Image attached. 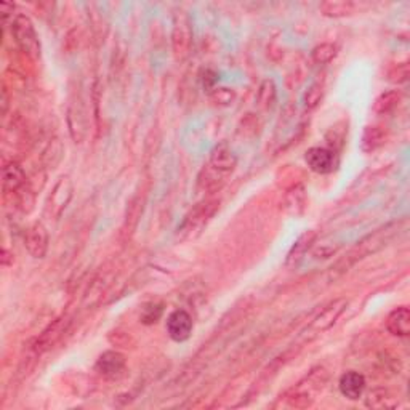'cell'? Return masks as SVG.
<instances>
[{"label": "cell", "instance_id": "6da1fadb", "mask_svg": "<svg viewBox=\"0 0 410 410\" xmlns=\"http://www.w3.org/2000/svg\"><path fill=\"white\" fill-rule=\"evenodd\" d=\"M396 231H399V223L388 225L385 228L376 229L374 234L364 237L361 242H358V246L351 248L345 258H341L340 262H337L335 266H332V276L341 274L351 268L354 263H358L359 260L369 257L370 253L379 252L380 248H383L388 242H390L393 237H395Z\"/></svg>", "mask_w": 410, "mask_h": 410}, {"label": "cell", "instance_id": "7a4b0ae2", "mask_svg": "<svg viewBox=\"0 0 410 410\" xmlns=\"http://www.w3.org/2000/svg\"><path fill=\"white\" fill-rule=\"evenodd\" d=\"M327 381L325 370L318 369L313 370L309 376L300 381L293 390L287 395V404L295 409H306L311 407L316 401V395L323 391Z\"/></svg>", "mask_w": 410, "mask_h": 410}, {"label": "cell", "instance_id": "3957f363", "mask_svg": "<svg viewBox=\"0 0 410 410\" xmlns=\"http://www.w3.org/2000/svg\"><path fill=\"white\" fill-rule=\"evenodd\" d=\"M12 34L21 52L31 59L41 58V41L29 16L23 13L15 16L12 21Z\"/></svg>", "mask_w": 410, "mask_h": 410}, {"label": "cell", "instance_id": "277c9868", "mask_svg": "<svg viewBox=\"0 0 410 410\" xmlns=\"http://www.w3.org/2000/svg\"><path fill=\"white\" fill-rule=\"evenodd\" d=\"M171 47L176 59H186L192 48V23L186 12L176 10L174 13V29H171Z\"/></svg>", "mask_w": 410, "mask_h": 410}, {"label": "cell", "instance_id": "5b68a950", "mask_svg": "<svg viewBox=\"0 0 410 410\" xmlns=\"http://www.w3.org/2000/svg\"><path fill=\"white\" fill-rule=\"evenodd\" d=\"M348 308V300L346 298H337V300L330 302L327 306H324L323 311L316 316L314 320L309 324L308 330L311 332L313 335L323 334V332L329 330L330 327H334L338 318L343 314V311Z\"/></svg>", "mask_w": 410, "mask_h": 410}, {"label": "cell", "instance_id": "8992f818", "mask_svg": "<svg viewBox=\"0 0 410 410\" xmlns=\"http://www.w3.org/2000/svg\"><path fill=\"white\" fill-rule=\"evenodd\" d=\"M69 323L71 320H69L68 316H61V318L55 319L53 323L50 324L47 329L37 337L34 346H32L34 353L42 354L48 350H52V348L61 340V337L66 334V330H68V327H69Z\"/></svg>", "mask_w": 410, "mask_h": 410}, {"label": "cell", "instance_id": "52a82bcc", "mask_svg": "<svg viewBox=\"0 0 410 410\" xmlns=\"http://www.w3.org/2000/svg\"><path fill=\"white\" fill-rule=\"evenodd\" d=\"M73 191H74L73 181H71L69 176L68 175L59 176V180L57 181V185H55L52 196H50L48 205H47L50 213H52L55 218H59L61 213L64 212V208L68 207L71 199H73Z\"/></svg>", "mask_w": 410, "mask_h": 410}, {"label": "cell", "instance_id": "ba28073f", "mask_svg": "<svg viewBox=\"0 0 410 410\" xmlns=\"http://www.w3.org/2000/svg\"><path fill=\"white\" fill-rule=\"evenodd\" d=\"M304 160H306L308 167L311 169L314 174H319V175L330 174L337 165L334 149L323 148V146L309 148L306 154H304Z\"/></svg>", "mask_w": 410, "mask_h": 410}, {"label": "cell", "instance_id": "9c48e42d", "mask_svg": "<svg viewBox=\"0 0 410 410\" xmlns=\"http://www.w3.org/2000/svg\"><path fill=\"white\" fill-rule=\"evenodd\" d=\"M24 243L27 252L32 258L41 260L45 257V253L48 250V232L47 228L43 226L41 221H36L34 225H31L29 228L26 231L24 236Z\"/></svg>", "mask_w": 410, "mask_h": 410}, {"label": "cell", "instance_id": "30bf717a", "mask_svg": "<svg viewBox=\"0 0 410 410\" xmlns=\"http://www.w3.org/2000/svg\"><path fill=\"white\" fill-rule=\"evenodd\" d=\"M192 318L185 309H176L167 319V334L176 343L186 341L192 334Z\"/></svg>", "mask_w": 410, "mask_h": 410}, {"label": "cell", "instance_id": "8fae6325", "mask_svg": "<svg viewBox=\"0 0 410 410\" xmlns=\"http://www.w3.org/2000/svg\"><path fill=\"white\" fill-rule=\"evenodd\" d=\"M237 157L232 149L226 145V143H220L215 146L210 153L208 159V167L217 171V174L226 176L236 169Z\"/></svg>", "mask_w": 410, "mask_h": 410}, {"label": "cell", "instance_id": "7c38bea8", "mask_svg": "<svg viewBox=\"0 0 410 410\" xmlns=\"http://www.w3.org/2000/svg\"><path fill=\"white\" fill-rule=\"evenodd\" d=\"M27 178L24 170L20 167L16 162H10L3 167V176H2V188L5 197L8 196H18V194L27 188Z\"/></svg>", "mask_w": 410, "mask_h": 410}, {"label": "cell", "instance_id": "4fadbf2b", "mask_svg": "<svg viewBox=\"0 0 410 410\" xmlns=\"http://www.w3.org/2000/svg\"><path fill=\"white\" fill-rule=\"evenodd\" d=\"M95 369L104 379H118L125 369V356L119 351H104L98 358Z\"/></svg>", "mask_w": 410, "mask_h": 410}, {"label": "cell", "instance_id": "5bb4252c", "mask_svg": "<svg viewBox=\"0 0 410 410\" xmlns=\"http://www.w3.org/2000/svg\"><path fill=\"white\" fill-rule=\"evenodd\" d=\"M365 385H367L365 383V376L356 372V370H348V372L340 376V381H338L340 393L350 401H358V399L362 397Z\"/></svg>", "mask_w": 410, "mask_h": 410}, {"label": "cell", "instance_id": "9a60e30c", "mask_svg": "<svg viewBox=\"0 0 410 410\" xmlns=\"http://www.w3.org/2000/svg\"><path fill=\"white\" fill-rule=\"evenodd\" d=\"M386 329L395 337L410 335V309L407 306H399L388 314Z\"/></svg>", "mask_w": 410, "mask_h": 410}, {"label": "cell", "instance_id": "2e32d148", "mask_svg": "<svg viewBox=\"0 0 410 410\" xmlns=\"http://www.w3.org/2000/svg\"><path fill=\"white\" fill-rule=\"evenodd\" d=\"M316 239H318V232H316L314 229L304 231L303 234L295 241V243H293L289 253H287L285 264L287 266H297L298 263H300L302 260L306 257L308 250L313 247Z\"/></svg>", "mask_w": 410, "mask_h": 410}, {"label": "cell", "instance_id": "e0dca14e", "mask_svg": "<svg viewBox=\"0 0 410 410\" xmlns=\"http://www.w3.org/2000/svg\"><path fill=\"white\" fill-rule=\"evenodd\" d=\"M68 124H69V133L73 136L76 143H80L84 140L87 133V122H85V113L82 108L80 101L71 103L68 111Z\"/></svg>", "mask_w": 410, "mask_h": 410}, {"label": "cell", "instance_id": "ac0fdd59", "mask_svg": "<svg viewBox=\"0 0 410 410\" xmlns=\"http://www.w3.org/2000/svg\"><path fill=\"white\" fill-rule=\"evenodd\" d=\"M320 13L327 18H345V16H351L358 13V10L361 12V5L356 2H350V0H329V2L320 3Z\"/></svg>", "mask_w": 410, "mask_h": 410}, {"label": "cell", "instance_id": "d6986e66", "mask_svg": "<svg viewBox=\"0 0 410 410\" xmlns=\"http://www.w3.org/2000/svg\"><path fill=\"white\" fill-rule=\"evenodd\" d=\"M385 141H386V132L381 129V127H376V125L365 127V130L362 133V140H361L362 153L365 154L375 153L376 149H380L385 145Z\"/></svg>", "mask_w": 410, "mask_h": 410}, {"label": "cell", "instance_id": "ffe728a7", "mask_svg": "<svg viewBox=\"0 0 410 410\" xmlns=\"http://www.w3.org/2000/svg\"><path fill=\"white\" fill-rule=\"evenodd\" d=\"M215 208H217V202H207L201 204V207H197L194 212H191L190 217H186L185 223L181 226V231L190 232L196 228H201V226L207 221L208 217H212Z\"/></svg>", "mask_w": 410, "mask_h": 410}, {"label": "cell", "instance_id": "44dd1931", "mask_svg": "<svg viewBox=\"0 0 410 410\" xmlns=\"http://www.w3.org/2000/svg\"><path fill=\"white\" fill-rule=\"evenodd\" d=\"M365 406L369 409H395L397 407V399L391 395L388 390H374L369 393V396L365 397Z\"/></svg>", "mask_w": 410, "mask_h": 410}, {"label": "cell", "instance_id": "7402d4cb", "mask_svg": "<svg viewBox=\"0 0 410 410\" xmlns=\"http://www.w3.org/2000/svg\"><path fill=\"white\" fill-rule=\"evenodd\" d=\"M285 210L293 217H300L306 208V191L303 186H295L285 196Z\"/></svg>", "mask_w": 410, "mask_h": 410}, {"label": "cell", "instance_id": "603a6c76", "mask_svg": "<svg viewBox=\"0 0 410 410\" xmlns=\"http://www.w3.org/2000/svg\"><path fill=\"white\" fill-rule=\"evenodd\" d=\"M401 98H402L401 92H397V90H390V92L381 93V95L375 99L374 111L380 115L390 114L391 111H395L399 106Z\"/></svg>", "mask_w": 410, "mask_h": 410}, {"label": "cell", "instance_id": "cb8c5ba5", "mask_svg": "<svg viewBox=\"0 0 410 410\" xmlns=\"http://www.w3.org/2000/svg\"><path fill=\"white\" fill-rule=\"evenodd\" d=\"M276 97H278V88H276L274 80L264 79L262 82V85H260L258 93H257L258 106L262 109H266V111L271 109L276 103Z\"/></svg>", "mask_w": 410, "mask_h": 410}, {"label": "cell", "instance_id": "d4e9b609", "mask_svg": "<svg viewBox=\"0 0 410 410\" xmlns=\"http://www.w3.org/2000/svg\"><path fill=\"white\" fill-rule=\"evenodd\" d=\"M338 55V47L334 43H320V45L314 47L311 52V59L316 64H329L335 59Z\"/></svg>", "mask_w": 410, "mask_h": 410}, {"label": "cell", "instance_id": "484cf974", "mask_svg": "<svg viewBox=\"0 0 410 410\" xmlns=\"http://www.w3.org/2000/svg\"><path fill=\"white\" fill-rule=\"evenodd\" d=\"M164 313V304L162 303H148L143 306V311H141V323L146 324V325H151V324H156L157 320L160 319V316Z\"/></svg>", "mask_w": 410, "mask_h": 410}, {"label": "cell", "instance_id": "4316f807", "mask_svg": "<svg viewBox=\"0 0 410 410\" xmlns=\"http://www.w3.org/2000/svg\"><path fill=\"white\" fill-rule=\"evenodd\" d=\"M234 98H236V93L234 90H231V88L218 87V88H213V90H210V101L217 104V106H229V104L234 101Z\"/></svg>", "mask_w": 410, "mask_h": 410}, {"label": "cell", "instance_id": "83f0119b", "mask_svg": "<svg viewBox=\"0 0 410 410\" xmlns=\"http://www.w3.org/2000/svg\"><path fill=\"white\" fill-rule=\"evenodd\" d=\"M323 97H324V84H320V82H314V84L309 85L306 93H304V106H306L308 109L318 108Z\"/></svg>", "mask_w": 410, "mask_h": 410}, {"label": "cell", "instance_id": "f1b7e54d", "mask_svg": "<svg viewBox=\"0 0 410 410\" xmlns=\"http://www.w3.org/2000/svg\"><path fill=\"white\" fill-rule=\"evenodd\" d=\"M388 80L393 82V84H404V82L409 80V63L397 64L395 69L390 71L388 74Z\"/></svg>", "mask_w": 410, "mask_h": 410}, {"label": "cell", "instance_id": "f546056e", "mask_svg": "<svg viewBox=\"0 0 410 410\" xmlns=\"http://www.w3.org/2000/svg\"><path fill=\"white\" fill-rule=\"evenodd\" d=\"M218 80V74L215 73L212 69H205L202 71V85L204 88H210V90H213V85L217 84Z\"/></svg>", "mask_w": 410, "mask_h": 410}, {"label": "cell", "instance_id": "4dcf8cb0", "mask_svg": "<svg viewBox=\"0 0 410 410\" xmlns=\"http://www.w3.org/2000/svg\"><path fill=\"white\" fill-rule=\"evenodd\" d=\"M13 10H15V5H13V3L2 2V15H3V23H5V24L8 23V16H10V12H13Z\"/></svg>", "mask_w": 410, "mask_h": 410}, {"label": "cell", "instance_id": "1f68e13d", "mask_svg": "<svg viewBox=\"0 0 410 410\" xmlns=\"http://www.w3.org/2000/svg\"><path fill=\"white\" fill-rule=\"evenodd\" d=\"M8 109V95H7V88H2V114L5 115Z\"/></svg>", "mask_w": 410, "mask_h": 410}]
</instances>
